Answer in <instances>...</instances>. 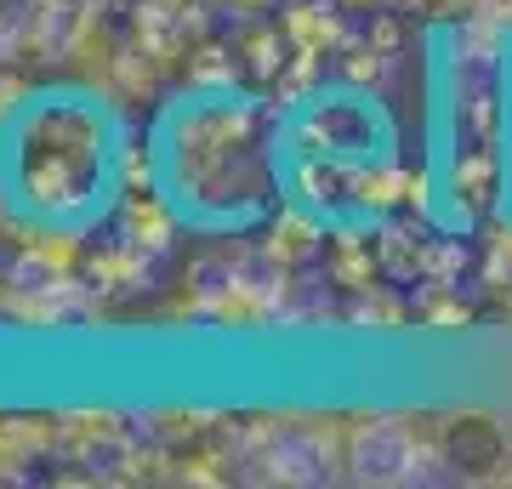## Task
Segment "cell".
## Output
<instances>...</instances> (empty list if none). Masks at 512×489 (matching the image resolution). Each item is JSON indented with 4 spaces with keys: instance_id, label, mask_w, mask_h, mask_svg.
<instances>
[{
    "instance_id": "obj_2",
    "label": "cell",
    "mask_w": 512,
    "mask_h": 489,
    "mask_svg": "<svg viewBox=\"0 0 512 489\" xmlns=\"http://www.w3.org/2000/svg\"><path fill=\"white\" fill-rule=\"evenodd\" d=\"M126 239H131V251H143V245L148 251H165L171 245V217L148 194H131L126 200Z\"/></svg>"
},
{
    "instance_id": "obj_5",
    "label": "cell",
    "mask_w": 512,
    "mask_h": 489,
    "mask_svg": "<svg viewBox=\"0 0 512 489\" xmlns=\"http://www.w3.org/2000/svg\"><path fill=\"white\" fill-rule=\"evenodd\" d=\"M336 279L353 290H370V279H376V268H370V256L365 251H348L342 262H336Z\"/></svg>"
},
{
    "instance_id": "obj_6",
    "label": "cell",
    "mask_w": 512,
    "mask_h": 489,
    "mask_svg": "<svg viewBox=\"0 0 512 489\" xmlns=\"http://www.w3.org/2000/svg\"><path fill=\"white\" fill-rule=\"evenodd\" d=\"M376 46H382V52H393V46H399V23H393V18L376 23Z\"/></svg>"
},
{
    "instance_id": "obj_4",
    "label": "cell",
    "mask_w": 512,
    "mask_h": 489,
    "mask_svg": "<svg viewBox=\"0 0 512 489\" xmlns=\"http://www.w3.org/2000/svg\"><path fill=\"white\" fill-rule=\"evenodd\" d=\"M245 52H251V69L256 74H279V69H285V40L268 35V29H262V35H251V46H245Z\"/></svg>"
},
{
    "instance_id": "obj_3",
    "label": "cell",
    "mask_w": 512,
    "mask_h": 489,
    "mask_svg": "<svg viewBox=\"0 0 512 489\" xmlns=\"http://www.w3.org/2000/svg\"><path fill=\"white\" fill-rule=\"evenodd\" d=\"M313 245H319V228H313L308 217L285 211V217L274 222V256L279 262H302V256H313Z\"/></svg>"
},
{
    "instance_id": "obj_7",
    "label": "cell",
    "mask_w": 512,
    "mask_h": 489,
    "mask_svg": "<svg viewBox=\"0 0 512 489\" xmlns=\"http://www.w3.org/2000/svg\"><path fill=\"white\" fill-rule=\"evenodd\" d=\"M234 6H268V0H234Z\"/></svg>"
},
{
    "instance_id": "obj_1",
    "label": "cell",
    "mask_w": 512,
    "mask_h": 489,
    "mask_svg": "<svg viewBox=\"0 0 512 489\" xmlns=\"http://www.w3.org/2000/svg\"><path fill=\"white\" fill-rule=\"evenodd\" d=\"M416 444L399 421H365L353 433V467L359 478H416Z\"/></svg>"
}]
</instances>
